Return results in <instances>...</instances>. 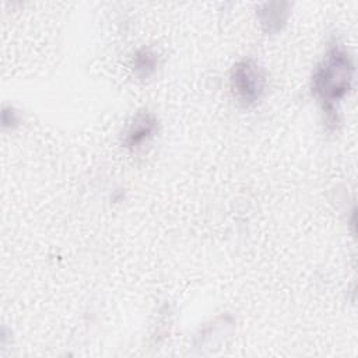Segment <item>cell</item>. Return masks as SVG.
<instances>
[{
    "label": "cell",
    "instance_id": "cell-4",
    "mask_svg": "<svg viewBox=\"0 0 358 358\" xmlns=\"http://www.w3.org/2000/svg\"><path fill=\"white\" fill-rule=\"evenodd\" d=\"M155 69V59L154 55H151L147 50H143L137 55L136 57V70L141 74V76H148L154 71Z\"/></svg>",
    "mask_w": 358,
    "mask_h": 358
},
{
    "label": "cell",
    "instance_id": "cell-3",
    "mask_svg": "<svg viewBox=\"0 0 358 358\" xmlns=\"http://www.w3.org/2000/svg\"><path fill=\"white\" fill-rule=\"evenodd\" d=\"M155 127H157V122L152 115H150V113L138 115L127 131L124 144L127 147L138 145L140 143L147 140L154 133Z\"/></svg>",
    "mask_w": 358,
    "mask_h": 358
},
{
    "label": "cell",
    "instance_id": "cell-1",
    "mask_svg": "<svg viewBox=\"0 0 358 358\" xmlns=\"http://www.w3.org/2000/svg\"><path fill=\"white\" fill-rule=\"evenodd\" d=\"M354 63L341 46H333L313 74V91L327 105L340 101L351 88Z\"/></svg>",
    "mask_w": 358,
    "mask_h": 358
},
{
    "label": "cell",
    "instance_id": "cell-2",
    "mask_svg": "<svg viewBox=\"0 0 358 358\" xmlns=\"http://www.w3.org/2000/svg\"><path fill=\"white\" fill-rule=\"evenodd\" d=\"M231 81L238 98L246 103L257 101L264 90V76L252 60L236 63L232 69Z\"/></svg>",
    "mask_w": 358,
    "mask_h": 358
}]
</instances>
